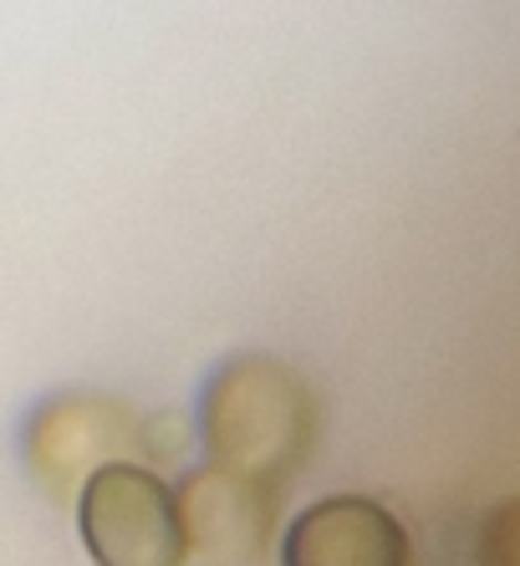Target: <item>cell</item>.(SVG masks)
Segmentation results:
<instances>
[{"label": "cell", "instance_id": "obj_1", "mask_svg": "<svg viewBox=\"0 0 520 566\" xmlns=\"http://www.w3.org/2000/svg\"><path fill=\"white\" fill-rule=\"evenodd\" d=\"M205 434L225 474H287L312 439V398L266 357H246L215 378L205 403Z\"/></svg>", "mask_w": 520, "mask_h": 566}, {"label": "cell", "instance_id": "obj_2", "mask_svg": "<svg viewBox=\"0 0 520 566\" xmlns=\"http://www.w3.org/2000/svg\"><path fill=\"white\" fill-rule=\"evenodd\" d=\"M77 526L97 566H179L189 552V521L174 490L144 464L92 470L77 501Z\"/></svg>", "mask_w": 520, "mask_h": 566}, {"label": "cell", "instance_id": "obj_3", "mask_svg": "<svg viewBox=\"0 0 520 566\" xmlns=\"http://www.w3.org/2000/svg\"><path fill=\"white\" fill-rule=\"evenodd\" d=\"M287 566H408V531L377 501L332 495L291 521L281 541Z\"/></svg>", "mask_w": 520, "mask_h": 566}]
</instances>
